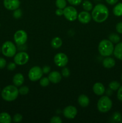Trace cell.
<instances>
[{
    "label": "cell",
    "mask_w": 122,
    "mask_h": 123,
    "mask_svg": "<svg viewBox=\"0 0 122 123\" xmlns=\"http://www.w3.org/2000/svg\"><path fill=\"white\" fill-rule=\"evenodd\" d=\"M0 26H1V24H0Z\"/></svg>",
    "instance_id": "46"
},
{
    "label": "cell",
    "mask_w": 122,
    "mask_h": 123,
    "mask_svg": "<svg viewBox=\"0 0 122 123\" xmlns=\"http://www.w3.org/2000/svg\"><path fill=\"white\" fill-rule=\"evenodd\" d=\"M112 118L115 122H120L122 120V115L118 112H116L112 115Z\"/></svg>",
    "instance_id": "29"
},
{
    "label": "cell",
    "mask_w": 122,
    "mask_h": 123,
    "mask_svg": "<svg viewBox=\"0 0 122 123\" xmlns=\"http://www.w3.org/2000/svg\"><path fill=\"white\" fill-rule=\"evenodd\" d=\"M112 90H111V89H108V90H107V91H106V94H107V96H111V94H112Z\"/></svg>",
    "instance_id": "42"
},
{
    "label": "cell",
    "mask_w": 122,
    "mask_h": 123,
    "mask_svg": "<svg viewBox=\"0 0 122 123\" xmlns=\"http://www.w3.org/2000/svg\"><path fill=\"white\" fill-rule=\"evenodd\" d=\"M102 65L105 68H111L114 67L116 65V61L114 59L110 56H106L102 61Z\"/></svg>",
    "instance_id": "17"
},
{
    "label": "cell",
    "mask_w": 122,
    "mask_h": 123,
    "mask_svg": "<svg viewBox=\"0 0 122 123\" xmlns=\"http://www.w3.org/2000/svg\"><path fill=\"white\" fill-rule=\"evenodd\" d=\"M121 79H122V76H121Z\"/></svg>",
    "instance_id": "43"
},
{
    "label": "cell",
    "mask_w": 122,
    "mask_h": 123,
    "mask_svg": "<svg viewBox=\"0 0 122 123\" xmlns=\"http://www.w3.org/2000/svg\"><path fill=\"white\" fill-rule=\"evenodd\" d=\"M0 91H1V89H0Z\"/></svg>",
    "instance_id": "45"
},
{
    "label": "cell",
    "mask_w": 122,
    "mask_h": 123,
    "mask_svg": "<svg viewBox=\"0 0 122 123\" xmlns=\"http://www.w3.org/2000/svg\"><path fill=\"white\" fill-rule=\"evenodd\" d=\"M6 64H7L6 60L4 58L0 57V69L4 68L6 66Z\"/></svg>",
    "instance_id": "37"
},
{
    "label": "cell",
    "mask_w": 122,
    "mask_h": 123,
    "mask_svg": "<svg viewBox=\"0 0 122 123\" xmlns=\"http://www.w3.org/2000/svg\"><path fill=\"white\" fill-rule=\"evenodd\" d=\"M3 3L5 8L9 10H15L20 5L19 0H4Z\"/></svg>",
    "instance_id": "12"
},
{
    "label": "cell",
    "mask_w": 122,
    "mask_h": 123,
    "mask_svg": "<svg viewBox=\"0 0 122 123\" xmlns=\"http://www.w3.org/2000/svg\"><path fill=\"white\" fill-rule=\"evenodd\" d=\"M55 13H56V15L59 16L63 15V9L57 8V9L56 10V12H55Z\"/></svg>",
    "instance_id": "40"
},
{
    "label": "cell",
    "mask_w": 122,
    "mask_h": 123,
    "mask_svg": "<svg viewBox=\"0 0 122 123\" xmlns=\"http://www.w3.org/2000/svg\"><path fill=\"white\" fill-rule=\"evenodd\" d=\"M56 6L58 8L64 9L67 6V1L66 0H56Z\"/></svg>",
    "instance_id": "26"
},
{
    "label": "cell",
    "mask_w": 122,
    "mask_h": 123,
    "mask_svg": "<svg viewBox=\"0 0 122 123\" xmlns=\"http://www.w3.org/2000/svg\"><path fill=\"white\" fill-rule=\"evenodd\" d=\"M112 102L108 96H104L100 97L97 103V108L100 112L105 113L111 109Z\"/></svg>",
    "instance_id": "4"
},
{
    "label": "cell",
    "mask_w": 122,
    "mask_h": 123,
    "mask_svg": "<svg viewBox=\"0 0 122 123\" xmlns=\"http://www.w3.org/2000/svg\"><path fill=\"white\" fill-rule=\"evenodd\" d=\"M29 88L26 86H22L19 89V92L20 94L23 95V96H25V95L28 94V93L29 92Z\"/></svg>",
    "instance_id": "28"
},
{
    "label": "cell",
    "mask_w": 122,
    "mask_h": 123,
    "mask_svg": "<svg viewBox=\"0 0 122 123\" xmlns=\"http://www.w3.org/2000/svg\"><path fill=\"white\" fill-rule=\"evenodd\" d=\"M116 31L120 34H122V22L117 23L116 26Z\"/></svg>",
    "instance_id": "36"
},
{
    "label": "cell",
    "mask_w": 122,
    "mask_h": 123,
    "mask_svg": "<svg viewBox=\"0 0 122 123\" xmlns=\"http://www.w3.org/2000/svg\"><path fill=\"white\" fill-rule=\"evenodd\" d=\"M91 16L96 22H104L108 18L109 10L107 7L104 4H98L93 8Z\"/></svg>",
    "instance_id": "1"
},
{
    "label": "cell",
    "mask_w": 122,
    "mask_h": 123,
    "mask_svg": "<svg viewBox=\"0 0 122 123\" xmlns=\"http://www.w3.org/2000/svg\"></svg>",
    "instance_id": "47"
},
{
    "label": "cell",
    "mask_w": 122,
    "mask_h": 123,
    "mask_svg": "<svg viewBox=\"0 0 122 123\" xmlns=\"http://www.w3.org/2000/svg\"><path fill=\"white\" fill-rule=\"evenodd\" d=\"M113 43L109 40H102L98 46V51L100 55L103 56H109L112 55L114 52Z\"/></svg>",
    "instance_id": "3"
},
{
    "label": "cell",
    "mask_w": 122,
    "mask_h": 123,
    "mask_svg": "<svg viewBox=\"0 0 122 123\" xmlns=\"http://www.w3.org/2000/svg\"><path fill=\"white\" fill-rule=\"evenodd\" d=\"M16 67V64L15 62H10L8 65H7V69L10 71H13Z\"/></svg>",
    "instance_id": "35"
},
{
    "label": "cell",
    "mask_w": 122,
    "mask_h": 123,
    "mask_svg": "<svg viewBox=\"0 0 122 123\" xmlns=\"http://www.w3.org/2000/svg\"><path fill=\"white\" fill-rule=\"evenodd\" d=\"M91 18H92V16L87 11H83V12H80L79 14H78L77 19L81 24H88L90 21Z\"/></svg>",
    "instance_id": "13"
},
{
    "label": "cell",
    "mask_w": 122,
    "mask_h": 123,
    "mask_svg": "<svg viewBox=\"0 0 122 123\" xmlns=\"http://www.w3.org/2000/svg\"><path fill=\"white\" fill-rule=\"evenodd\" d=\"M29 59V56L28 54L25 52L23 51L16 54V55L14 56V62L19 66L26 64L28 62Z\"/></svg>",
    "instance_id": "9"
},
{
    "label": "cell",
    "mask_w": 122,
    "mask_h": 123,
    "mask_svg": "<svg viewBox=\"0 0 122 123\" xmlns=\"http://www.w3.org/2000/svg\"><path fill=\"white\" fill-rule=\"evenodd\" d=\"M17 48L15 44L11 41H7L3 43L1 48V52L7 57H13L16 54Z\"/></svg>",
    "instance_id": "5"
},
{
    "label": "cell",
    "mask_w": 122,
    "mask_h": 123,
    "mask_svg": "<svg viewBox=\"0 0 122 123\" xmlns=\"http://www.w3.org/2000/svg\"><path fill=\"white\" fill-rule=\"evenodd\" d=\"M62 122V120L61 118L58 116H54L50 120L51 123H61Z\"/></svg>",
    "instance_id": "33"
},
{
    "label": "cell",
    "mask_w": 122,
    "mask_h": 123,
    "mask_svg": "<svg viewBox=\"0 0 122 123\" xmlns=\"http://www.w3.org/2000/svg\"><path fill=\"white\" fill-rule=\"evenodd\" d=\"M1 48H0V52H1Z\"/></svg>",
    "instance_id": "44"
},
{
    "label": "cell",
    "mask_w": 122,
    "mask_h": 123,
    "mask_svg": "<svg viewBox=\"0 0 122 123\" xmlns=\"http://www.w3.org/2000/svg\"><path fill=\"white\" fill-rule=\"evenodd\" d=\"M19 90L15 85H8L1 91V97L7 102H12L17 98L19 96Z\"/></svg>",
    "instance_id": "2"
},
{
    "label": "cell",
    "mask_w": 122,
    "mask_h": 123,
    "mask_svg": "<svg viewBox=\"0 0 122 123\" xmlns=\"http://www.w3.org/2000/svg\"><path fill=\"white\" fill-rule=\"evenodd\" d=\"M22 118L23 117L21 114H16L14 115L13 120L14 123H20L22 120Z\"/></svg>",
    "instance_id": "31"
},
{
    "label": "cell",
    "mask_w": 122,
    "mask_h": 123,
    "mask_svg": "<svg viewBox=\"0 0 122 123\" xmlns=\"http://www.w3.org/2000/svg\"><path fill=\"white\" fill-rule=\"evenodd\" d=\"M67 1L72 6H78L81 3L83 0H67Z\"/></svg>",
    "instance_id": "34"
},
{
    "label": "cell",
    "mask_w": 122,
    "mask_h": 123,
    "mask_svg": "<svg viewBox=\"0 0 122 123\" xmlns=\"http://www.w3.org/2000/svg\"><path fill=\"white\" fill-rule=\"evenodd\" d=\"M83 8L85 11L89 12L93 9V4L90 1H88V0H85L83 2Z\"/></svg>",
    "instance_id": "23"
},
{
    "label": "cell",
    "mask_w": 122,
    "mask_h": 123,
    "mask_svg": "<svg viewBox=\"0 0 122 123\" xmlns=\"http://www.w3.org/2000/svg\"><path fill=\"white\" fill-rule=\"evenodd\" d=\"M109 40L111 41L112 43H118L120 41V37L118 34H111L109 36Z\"/></svg>",
    "instance_id": "24"
},
{
    "label": "cell",
    "mask_w": 122,
    "mask_h": 123,
    "mask_svg": "<svg viewBox=\"0 0 122 123\" xmlns=\"http://www.w3.org/2000/svg\"><path fill=\"white\" fill-rule=\"evenodd\" d=\"M78 104L82 107H87L89 105L90 100L89 97L85 94H81L79 96L78 98Z\"/></svg>",
    "instance_id": "19"
},
{
    "label": "cell",
    "mask_w": 122,
    "mask_h": 123,
    "mask_svg": "<svg viewBox=\"0 0 122 123\" xmlns=\"http://www.w3.org/2000/svg\"><path fill=\"white\" fill-rule=\"evenodd\" d=\"M54 62L58 67H65L68 62V58L64 53H58L54 57Z\"/></svg>",
    "instance_id": "10"
},
{
    "label": "cell",
    "mask_w": 122,
    "mask_h": 123,
    "mask_svg": "<svg viewBox=\"0 0 122 123\" xmlns=\"http://www.w3.org/2000/svg\"><path fill=\"white\" fill-rule=\"evenodd\" d=\"M106 2L110 5H114L118 2V0H105Z\"/></svg>",
    "instance_id": "41"
},
{
    "label": "cell",
    "mask_w": 122,
    "mask_h": 123,
    "mask_svg": "<svg viewBox=\"0 0 122 123\" xmlns=\"http://www.w3.org/2000/svg\"><path fill=\"white\" fill-rule=\"evenodd\" d=\"M14 13H13V17L15 19H19L22 16V11L20 8H17L16 10H14Z\"/></svg>",
    "instance_id": "30"
},
{
    "label": "cell",
    "mask_w": 122,
    "mask_h": 123,
    "mask_svg": "<svg viewBox=\"0 0 122 123\" xmlns=\"http://www.w3.org/2000/svg\"><path fill=\"white\" fill-rule=\"evenodd\" d=\"M51 45L55 49H58V48H61V46L62 45V40L59 37H55L51 40Z\"/></svg>",
    "instance_id": "21"
},
{
    "label": "cell",
    "mask_w": 122,
    "mask_h": 123,
    "mask_svg": "<svg viewBox=\"0 0 122 123\" xmlns=\"http://www.w3.org/2000/svg\"><path fill=\"white\" fill-rule=\"evenodd\" d=\"M43 70V73H45V74H47V73H49L50 71V67L48 66H45L43 67V68H42Z\"/></svg>",
    "instance_id": "39"
},
{
    "label": "cell",
    "mask_w": 122,
    "mask_h": 123,
    "mask_svg": "<svg viewBox=\"0 0 122 123\" xmlns=\"http://www.w3.org/2000/svg\"><path fill=\"white\" fill-rule=\"evenodd\" d=\"M114 55L115 57L120 60H122V42L117 43V45L114 49Z\"/></svg>",
    "instance_id": "18"
},
{
    "label": "cell",
    "mask_w": 122,
    "mask_h": 123,
    "mask_svg": "<svg viewBox=\"0 0 122 123\" xmlns=\"http://www.w3.org/2000/svg\"><path fill=\"white\" fill-rule=\"evenodd\" d=\"M28 40V34L24 30L17 31L14 34V40L17 46H22L26 43Z\"/></svg>",
    "instance_id": "7"
},
{
    "label": "cell",
    "mask_w": 122,
    "mask_h": 123,
    "mask_svg": "<svg viewBox=\"0 0 122 123\" xmlns=\"http://www.w3.org/2000/svg\"><path fill=\"white\" fill-rule=\"evenodd\" d=\"M62 75L65 78H68L70 75V71L67 67H64L62 70Z\"/></svg>",
    "instance_id": "32"
},
{
    "label": "cell",
    "mask_w": 122,
    "mask_h": 123,
    "mask_svg": "<svg viewBox=\"0 0 122 123\" xmlns=\"http://www.w3.org/2000/svg\"><path fill=\"white\" fill-rule=\"evenodd\" d=\"M63 15L69 21H74L77 19L78 12L74 7L68 6L63 9Z\"/></svg>",
    "instance_id": "8"
},
{
    "label": "cell",
    "mask_w": 122,
    "mask_h": 123,
    "mask_svg": "<svg viewBox=\"0 0 122 123\" xmlns=\"http://www.w3.org/2000/svg\"><path fill=\"white\" fill-rule=\"evenodd\" d=\"M120 86V84L117 81H112L109 84V88L112 91L118 90Z\"/></svg>",
    "instance_id": "25"
},
{
    "label": "cell",
    "mask_w": 122,
    "mask_h": 123,
    "mask_svg": "<svg viewBox=\"0 0 122 123\" xmlns=\"http://www.w3.org/2000/svg\"><path fill=\"white\" fill-rule=\"evenodd\" d=\"M50 81L49 79V78L47 77H44V78H41L39 79V84L41 86H43V87H45L47 86L50 84Z\"/></svg>",
    "instance_id": "27"
},
{
    "label": "cell",
    "mask_w": 122,
    "mask_h": 123,
    "mask_svg": "<svg viewBox=\"0 0 122 123\" xmlns=\"http://www.w3.org/2000/svg\"><path fill=\"white\" fill-rule=\"evenodd\" d=\"M48 78L51 82L53 84H57L60 82L62 79V76L59 72L57 71H53L49 74Z\"/></svg>",
    "instance_id": "14"
},
{
    "label": "cell",
    "mask_w": 122,
    "mask_h": 123,
    "mask_svg": "<svg viewBox=\"0 0 122 123\" xmlns=\"http://www.w3.org/2000/svg\"><path fill=\"white\" fill-rule=\"evenodd\" d=\"M43 74V70L39 66H34L29 70L28 73L29 79L31 81L35 82L39 80Z\"/></svg>",
    "instance_id": "6"
},
{
    "label": "cell",
    "mask_w": 122,
    "mask_h": 123,
    "mask_svg": "<svg viewBox=\"0 0 122 123\" xmlns=\"http://www.w3.org/2000/svg\"><path fill=\"white\" fill-rule=\"evenodd\" d=\"M117 98L120 101L122 102V86H120L119 88L118 89L117 91Z\"/></svg>",
    "instance_id": "38"
},
{
    "label": "cell",
    "mask_w": 122,
    "mask_h": 123,
    "mask_svg": "<svg viewBox=\"0 0 122 123\" xmlns=\"http://www.w3.org/2000/svg\"><path fill=\"white\" fill-rule=\"evenodd\" d=\"M12 119L10 115L7 112H2L0 114V123H10Z\"/></svg>",
    "instance_id": "20"
},
{
    "label": "cell",
    "mask_w": 122,
    "mask_h": 123,
    "mask_svg": "<svg viewBox=\"0 0 122 123\" xmlns=\"http://www.w3.org/2000/svg\"><path fill=\"white\" fill-rule=\"evenodd\" d=\"M93 91L97 96H102L105 91L104 85L100 82H96L93 85Z\"/></svg>",
    "instance_id": "15"
},
{
    "label": "cell",
    "mask_w": 122,
    "mask_h": 123,
    "mask_svg": "<svg viewBox=\"0 0 122 123\" xmlns=\"http://www.w3.org/2000/svg\"><path fill=\"white\" fill-rule=\"evenodd\" d=\"M113 13L116 16H122V3H118L113 8Z\"/></svg>",
    "instance_id": "22"
},
{
    "label": "cell",
    "mask_w": 122,
    "mask_h": 123,
    "mask_svg": "<svg viewBox=\"0 0 122 123\" xmlns=\"http://www.w3.org/2000/svg\"><path fill=\"white\" fill-rule=\"evenodd\" d=\"M25 81V78L22 73H16L13 76V82L14 85L16 86H20Z\"/></svg>",
    "instance_id": "16"
},
{
    "label": "cell",
    "mask_w": 122,
    "mask_h": 123,
    "mask_svg": "<svg viewBox=\"0 0 122 123\" xmlns=\"http://www.w3.org/2000/svg\"><path fill=\"white\" fill-rule=\"evenodd\" d=\"M63 114L68 119H74L77 114V109L73 106H68L64 108Z\"/></svg>",
    "instance_id": "11"
}]
</instances>
